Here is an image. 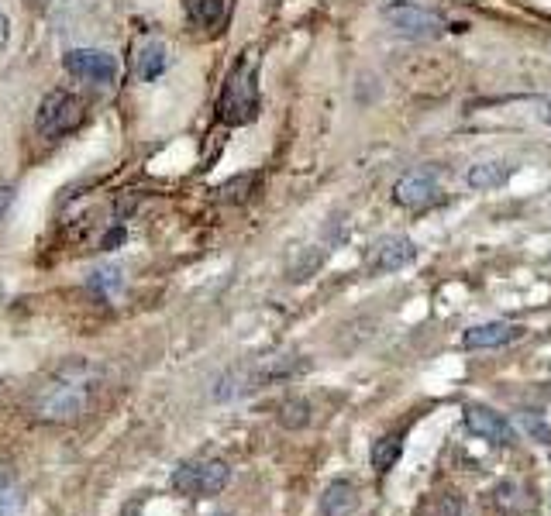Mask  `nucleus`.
I'll return each instance as SVG.
<instances>
[{"instance_id":"f257e3e1","label":"nucleus","mask_w":551,"mask_h":516,"mask_svg":"<svg viewBox=\"0 0 551 516\" xmlns=\"http://www.w3.org/2000/svg\"><path fill=\"white\" fill-rule=\"evenodd\" d=\"M90 365H66L35 393V417L45 424H73L90 406Z\"/></svg>"},{"instance_id":"f03ea898","label":"nucleus","mask_w":551,"mask_h":516,"mask_svg":"<svg viewBox=\"0 0 551 516\" xmlns=\"http://www.w3.org/2000/svg\"><path fill=\"white\" fill-rule=\"evenodd\" d=\"M217 111H221V121L231 124V128H242V124H252L259 117V59H255V52H245V59L231 69Z\"/></svg>"},{"instance_id":"7ed1b4c3","label":"nucleus","mask_w":551,"mask_h":516,"mask_svg":"<svg viewBox=\"0 0 551 516\" xmlns=\"http://www.w3.org/2000/svg\"><path fill=\"white\" fill-rule=\"evenodd\" d=\"M231 482V468L221 458H193L173 472V489L190 499H211Z\"/></svg>"},{"instance_id":"20e7f679","label":"nucleus","mask_w":551,"mask_h":516,"mask_svg":"<svg viewBox=\"0 0 551 516\" xmlns=\"http://www.w3.org/2000/svg\"><path fill=\"white\" fill-rule=\"evenodd\" d=\"M83 121V100L66 90H49L35 111V131L42 138H62Z\"/></svg>"},{"instance_id":"39448f33","label":"nucleus","mask_w":551,"mask_h":516,"mask_svg":"<svg viewBox=\"0 0 551 516\" xmlns=\"http://www.w3.org/2000/svg\"><path fill=\"white\" fill-rule=\"evenodd\" d=\"M383 18L390 21V28L397 31V35L417 38V42H431V38H441L448 31L441 14H434L421 4H410V0H393V4H386Z\"/></svg>"},{"instance_id":"423d86ee","label":"nucleus","mask_w":551,"mask_h":516,"mask_svg":"<svg viewBox=\"0 0 551 516\" xmlns=\"http://www.w3.org/2000/svg\"><path fill=\"white\" fill-rule=\"evenodd\" d=\"M62 66H66V73L73 76V80H83V83L111 86L118 80V59L104 49H73L66 52Z\"/></svg>"},{"instance_id":"0eeeda50","label":"nucleus","mask_w":551,"mask_h":516,"mask_svg":"<svg viewBox=\"0 0 551 516\" xmlns=\"http://www.w3.org/2000/svg\"><path fill=\"white\" fill-rule=\"evenodd\" d=\"M462 420H465V427H469V434L483 437V441H490V444H510L514 441V427L507 424V417L490 410V406H483V403L465 406Z\"/></svg>"},{"instance_id":"6e6552de","label":"nucleus","mask_w":551,"mask_h":516,"mask_svg":"<svg viewBox=\"0 0 551 516\" xmlns=\"http://www.w3.org/2000/svg\"><path fill=\"white\" fill-rule=\"evenodd\" d=\"M438 197H441V186L431 172H407V176H400L397 186H393V200L407 210H424L431 207V203H438Z\"/></svg>"},{"instance_id":"1a4fd4ad","label":"nucleus","mask_w":551,"mask_h":516,"mask_svg":"<svg viewBox=\"0 0 551 516\" xmlns=\"http://www.w3.org/2000/svg\"><path fill=\"white\" fill-rule=\"evenodd\" d=\"M417 258V245L403 234H386L372 245V255H369V269L372 272H400L407 269L410 262Z\"/></svg>"},{"instance_id":"9d476101","label":"nucleus","mask_w":551,"mask_h":516,"mask_svg":"<svg viewBox=\"0 0 551 516\" xmlns=\"http://www.w3.org/2000/svg\"><path fill=\"white\" fill-rule=\"evenodd\" d=\"M524 334H527L524 324H514V320H490V324L469 327L462 344H465V348H472V351H479V348H503V344L521 341Z\"/></svg>"},{"instance_id":"9b49d317","label":"nucleus","mask_w":551,"mask_h":516,"mask_svg":"<svg viewBox=\"0 0 551 516\" xmlns=\"http://www.w3.org/2000/svg\"><path fill=\"white\" fill-rule=\"evenodd\" d=\"M517 166L514 162H476L469 172H465V183L472 186V190H500V186H507L510 179H514Z\"/></svg>"},{"instance_id":"f8f14e48","label":"nucleus","mask_w":551,"mask_h":516,"mask_svg":"<svg viewBox=\"0 0 551 516\" xmlns=\"http://www.w3.org/2000/svg\"><path fill=\"white\" fill-rule=\"evenodd\" d=\"M355 506H359V492H355V486L348 479L331 482V486L321 492L324 516H348V513H355Z\"/></svg>"},{"instance_id":"ddd939ff","label":"nucleus","mask_w":551,"mask_h":516,"mask_svg":"<svg viewBox=\"0 0 551 516\" xmlns=\"http://www.w3.org/2000/svg\"><path fill=\"white\" fill-rule=\"evenodd\" d=\"M166 69H169L166 42H162V38H149V42L142 45V52H138V76H142L145 83H155Z\"/></svg>"},{"instance_id":"4468645a","label":"nucleus","mask_w":551,"mask_h":516,"mask_svg":"<svg viewBox=\"0 0 551 516\" xmlns=\"http://www.w3.org/2000/svg\"><path fill=\"white\" fill-rule=\"evenodd\" d=\"M527 492L521 482H496L493 492H490V503H493V510L496 513H503V516H521L527 506H531V499H524Z\"/></svg>"},{"instance_id":"2eb2a0df","label":"nucleus","mask_w":551,"mask_h":516,"mask_svg":"<svg viewBox=\"0 0 551 516\" xmlns=\"http://www.w3.org/2000/svg\"><path fill=\"white\" fill-rule=\"evenodd\" d=\"M87 289H90L93 296H100V300H121V293H124V272L118 269V265H104V269L90 272Z\"/></svg>"},{"instance_id":"dca6fc26","label":"nucleus","mask_w":551,"mask_h":516,"mask_svg":"<svg viewBox=\"0 0 551 516\" xmlns=\"http://www.w3.org/2000/svg\"><path fill=\"white\" fill-rule=\"evenodd\" d=\"M190 21L200 28H217L228 18V0H186Z\"/></svg>"},{"instance_id":"f3484780","label":"nucleus","mask_w":551,"mask_h":516,"mask_svg":"<svg viewBox=\"0 0 551 516\" xmlns=\"http://www.w3.org/2000/svg\"><path fill=\"white\" fill-rule=\"evenodd\" d=\"M400 451H403L400 434H386V437H379V441L372 444V468H376V472H390V468L397 465Z\"/></svg>"},{"instance_id":"a211bd4d","label":"nucleus","mask_w":551,"mask_h":516,"mask_svg":"<svg viewBox=\"0 0 551 516\" xmlns=\"http://www.w3.org/2000/svg\"><path fill=\"white\" fill-rule=\"evenodd\" d=\"M279 424L290 427V430H300L310 424V403L307 400H286L279 406Z\"/></svg>"},{"instance_id":"6ab92c4d","label":"nucleus","mask_w":551,"mask_h":516,"mask_svg":"<svg viewBox=\"0 0 551 516\" xmlns=\"http://www.w3.org/2000/svg\"><path fill=\"white\" fill-rule=\"evenodd\" d=\"M25 513V496H21L18 482H11L7 489H0V516H21Z\"/></svg>"},{"instance_id":"aec40b11","label":"nucleus","mask_w":551,"mask_h":516,"mask_svg":"<svg viewBox=\"0 0 551 516\" xmlns=\"http://www.w3.org/2000/svg\"><path fill=\"white\" fill-rule=\"evenodd\" d=\"M11 200H14V186H11V183H4V186H0V217L7 214V207H11Z\"/></svg>"},{"instance_id":"412c9836","label":"nucleus","mask_w":551,"mask_h":516,"mask_svg":"<svg viewBox=\"0 0 551 516\" xmlns=\"http://www.w3.org/2000/svg\"><path fill=\"white\" fill-rule=\"evenodd\" d=\"M7 38H11V21H7V14L0 11V49L7 45Z\"/></svg>"},{"instance_id":"4be33fe9","label":"nucleus","mask_w":551,"mask_h":516,"mask_svg":"<svg viewBox=\"0 0 551 516\" xmlns=\"http://www.w3.org/2000/svg\"><path fill=\"white\" fill-rule=\"evenodd\" d=\"M14 482V472H11V465L7 461H0V489H7Z\"/></svg>"},{"instance_id":"5701e85b","label":"nucleus","mask_w":551,"mask_h":516,"mask_svg":"<svg viewBox=\"0 0 551 516\" xmlns=\"http://www.w3.org/2000/svg\"><path fill=\"white\" fill-rule=\"evenodd\" d=\"M538 117H541V121H545V124H551V97H545V100H541V107H538Z\"/></svg>"}]
</instances>
